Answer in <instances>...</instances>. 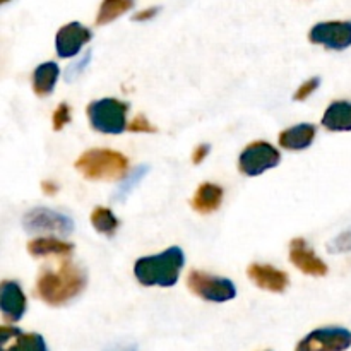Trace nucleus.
<instances>
[{
	"label": "nucleus",
	"instance_id": "obj_31",
	"mask_svg": "<svg viewBox=\"0 0 351 351\" xmlns=\"http://www.w3.org/2000/svg\"><path fill=\"white\" fill-rule=\"evenodd\" d=\"M108 351H137L136 346H112Z\"/></svg>",
	"mask_w": 351,
	"mask_h": 351
},
{
	"label": "nucleus",
	"instance_id": "obj_10",
	"mask_svg": "<svg viewBox=\"0 0 351 351\" xmlns=\"http://www.w3.org/2000/svg\"><path fill=\"white\" fill-rule=\"evenodd\" d=\"M93 38L91 31L81 23H69L58 29L55 36V48L60 58H71L81 51L86 43H89Z\"/></svg>",
	"mask_w": 351,
	"mask_h": 351
},
{
	"label": "nucleus",
	"instance_id": "obj_12",
	"mask_svg": "<svg viewBox=\"0 0 351 351\" xmlns=\"http://www.w3.org/2000/svg\"><path fill=\"white\" fill-rule=\"evenodd\" d=\"M247 274H249V278L256 287L273 291V293H283L288 288V285H290L288 274L285 271L278 269V267L269 266V264H250Z\"/></svg>",
	"mask_w": 351,
	"mask_h": 351
},
{
	"label": "nucleus",
	"instance_id": "obj_15",
	"mask_svg": "<svg viewBox=\"0 0 351 351\" xmlns=\"http://www.w3.org/2000/svg\"><path fill=\"white\" fill-rule=\"evenodd\" d=\"M223 202V189L219 185L204 182L197 187L194 197H192L191 206L199 215H211L218 211Z\"/></svg>",
	"mask_w": 351,
	"mask_h": 351
},
{
	"label": "nucleus",
	"instance_id": "obj_17",
	"mask_svg": "<svg viewBox=\"0 0 351 351\" xmlns=\"http://www.w3.org/2000/svg\"><path fill=\"white\" fill-rule=\"evenodd\" d=\"M322 127L329 132H350L351 101H345V99L332 101L322 115Z\"/></svg>",
	"mask_w": 351,
	"mask_h": 351
},
{
	"label": "nucleus",
	"instance_id": "obj_11",
	"mask_svg": "<svg viewBox=\"0 0 351 351\" xmlns=\"http://www.w3.org/2000/svg\"><path fill=\"white\" fill-rule=\"evenodd\" d=\"M290 261L297 269L308 276H326L328 264L307 245L304 239H293L290 243Z\"/></svg>",
	"mask_w": 351,
	"mask_h": 351
},
{
	"label": "nucleus",
	"instance_id": "obj_20",
	"mask_svg": "<svg viewBox=\"0 0 351 351\" xmlns=\"http://www.w3.org/2000/svg\"><path fill=\"white\" fill-rule=\"evenodd\" d=\"M134 7V0H103L99 5L98 16H96V24L105 26L112 21L119 19L125 12H129Z\"/></svg>",
	"mask_w": 351,
	"mask_h": 351
},
{
	"label": "nucleus",
	"instance_id": "obj_9",
	"mask_svg": "<svg viewBox=\"0 0 351 351\" xmlns=\"http://www.w3.org/2000/svg\"><path fill=\"white\" fill-rule=\"evenodd\" d=\"M314 45H322L328 50L341 51L351 47V21H328L319 23L308 33Z\"/></svg>",
	"mask_w": 351,
	"mask_h": 351
},
{
	"label": "nucleus",
	"instance_id": "obj_28",
	"mask_svg": "<svg viewBox=\"0 0 351 351\" xmlns=\"http://www.w3.org/2000/svg\"><path fill=\"white\" fill-rule=\"evenodd\" d=\"M158 12H160V7H151V9H144V10H141V12H137L132 19L139 21V23H144V21L153 19Z\"/></svg>",
	"mask_w": 351,
	"mask_h": 351
},
{
	"label": "nucleus",
	"instance_id": "obj_2",
	"mask_svg": "<svg viewBox=\"0 0 351 351\" xmlns=\"http://www.w3.org/2000/svg\"><path fill=\"white\" fill-rule=\"evenodd\" d=\"M184 264V250L180 247H170L156 256H146L137 261L134 276L143 287L170 288L178 281Z\"/></svg>",
	"mask_w": 351,
	"mask_h": 351
},
{
	"label": "nucleus",
	"instance_id": "obj_4",
	"mask_svg": "<svg viewBox=\"0 0 351 351\" xmlns=\"http://www.w3.org/2000/svg\"><path fill=\"white\" fill-rule=\"evenodd\" d=\"M127 112L129 105L115 98H101L91 101L88 106L89 123L101 134L117 136L127 130Z\"/></svg>",
	"mask_w": 351,
	"mask_h": 351
},
{
	"label": "nucleus",
	"instance_id": "obj_6",
	"mask_svg": "<svg viewBox=\"0 0 351 351\" xmlns=\"http://www.w3.org/2000/svg\"><path fill=\"white\" fill-rule=\"evenodd\" d=\"M281 154L273 144L266 141H254L240 153L239 170L247 177H259L264 171L278 167Z\"/></svg>",
	"mask_w": 351,
	"mask_h": 351
},
{
	"label": "nucleus",
	"instance_id": "obj_26",
	"mask_svg": "<svg viewBox=\"0 0 351 351\" xmlns=\"http://www.w3.org/2000/svg\"><path fill=\"white\" fill-rule=\"evenodd\" d=\"M146 171H147V167H143V168H139V170H137L136 173L132 175V177H130V180L127 182V184H125V182H123V184L120 185V189H119V194H117V197H120V199H122V197H125V195H127V192H130V191H132V187H134V185H136V182H139L141 178L144 177V173H146Z\"/></svg>",
	"mask_w": 351,
	"mask_h": 351
},
{
	"label": "nucleus",
	"instance_id": "obj_24",
	"mask_svg": "<svg viewBox=\"0 0 351 351\" xmlns=\"http://www.w3.org/2000/svg\"><path fill=\"white\" fill-rule=\"evenodd\" d=\"M319 86H321V79L319 77L308 79V81H305L304 84L297 89V93L293 95V99L295 101H304V99H307L308 96H312V93L317 91Z\"/></svg>",
	"mask_w": 351,
	"mask_h": 351
},
{
	"label": "nucleus",
	"instance_id": "obj_23",
	"mask_svg": "<svg viewBox=\"0 0 351 351\" xmlns=\"http://www.w3.org/2000/svg\"><path fill=\"white\" fill-rule=\"evenodd\" d=\"M51 120H53V123H51V125H53V130L64 129V127L71 122V106H69L67 103H60L58 108L53 112Z\"/></svg>",
	"mask_w": 351,
	"mask_h": 351
},
{
	"label": "nucleus",
	"instance_id": "obj_1",
	"mask_svg": "<svg viewBox=\"0 0 351 351\" xmlns=\"http://www.w3.org/2000/svg\"><path fill=\"white\" fill-rule=\"evenodd\" d=\"M88 276L71 261L60 264L57 271L43 269L36 280V295L51 307H62L84 291Z\"/></svg>",
	"mask_w": 351,
	"mask_h": 351
},
{
	"label": "nucleus",
	"instance_id": "obj_27",
	"mask_svg": "<svg viewBox=\"0 0 351 351\" xmlns=\"http://www.w3.org/2000/svg\"><path fill=\"white\" fill-rule=\"evenodd\" d=\"M208 154H209V144H201V146L195 147L194 153H192V163L201 165L202 161L206 160Z\"/></svg>",
	"mask_w": 351,
	"mask_h": 351
},
{
	"label": "nucleus",
	"instance_id": "obj_16",
	"mask_svg": "<svg viewBox=\"0 0 351 351\" xmlns=\"http://www.w3.org/2000/svg\"><path fill=\"white\" fill-rule=\"evenodd\" d=\"M317 129L312 123H298V125L285 129L280 134V146L288 151H304L314 143Z\"/></svg>",
	"mask_w": 351,
	"mask_h": 351
},
{
	"label": "nucleus",
	"instance_id": "obj_29",
	"mask_svg": "<svg viewBox=\"0 0 351 351\" xmlns=\"http://www.w3.org/2000/svg\"><path fill=\"white\" fill-rule=\"evenodd\" d=\"M89 60H91V51H88V53H86V57L82 58V60H79L77 64L72 65L71 71H67V81H69V77H72V75L79 74V72H81V69H84V65L88 64Z\"/></svg>",
	"mask_w": 351,
	"mask_h": 351
},
{
	"label": "nucleus",
	"instance_id": "obj_5",
	"mask_svg": "<svg viewBox=\"0 0 351 351\" xmlns=\"http://www.w3.org/2000/svg\"><path fill=\"white\" fill-rule=\"evenodd\" d=\"M187 287L199 298L215 302V304L230 302L237 297V288L233 281H230L228 278L201 273V271H191L189 273Z\"/></svg>",
	"mask_w": 351,
	"mask_h": 351
},
{
	"label": "nucleus",
	"instance_id": "obj_21",
	"mask_svg": "<svg viewBox=\"0 0 351 351\" xmlns=\"http://www.w3.org/2000/svg\"><path fill=\"white\" fill-rule=\"evenodd\" d=\"M91 225L93 228L98 233L106 237L115 235V232L119 230L120 221L117 219V216L113 215L112 209L108 208H96L91 213Z\"/></svg>",
	"mask_w": 351,
	"mask_h": 351
},
{
	"label": "nucleus",
	"instance_id": "obj_3",
	"mask_svg": "<svg viewBox=\"0 0 351 351\" xmlns=\"http://www.w3.org/2000/svg\"><path fill=\"white\" fill-rule=\"evenodd\" d=\"M75 170L88 180H117L125 177L129 160L113 149H89L75 161Z\"/></svg>",
	"mask_w": 351,
	"mask_h": 351
},
{
	"label": "nucleus",
	"instance_id": "obj_18",
	"mask_svg": "<svg viewBox=\"0 0 351 351\" xmlns=\"http://www.w3.org/2000/svg\"><path fill=\"white\" fill-rule=\"evenodd\" d=\"M60 69L55 62H43L33 72V91L36 96H48L57 86Z\"/></svg>",
	"mask_w": 351,
	"mask_h": 351
},
{
	"label": "nucleus",
	"instance_id": "obj_32",
	"mask_svg": "<svg viewBox=\"0 0 351 351\" xmlns=\"http://www.w3.org/2000/svg\"><path fill=\"white\" fill-rule=\"evenodd\" d=\"M7 2H10V0H0V3H7Z\"/></svg>",
	"mask_w": 351,
	"mask_h": 351
},
{
	"label": "nucleus",
	"instance_id": "obj_22",
	"mask_svg": "<svg viewBox=\"0 0 351 351\" xmlns=\"http://www.w3.org/2000/svg\"><path fill=\"white\" fill-rule=\"evenodd\" d=\"M329 252L331 254H341V252H350L351 250V228L345 230L343 233H339L331 243H329Z\"/></svg>",
	"mask_w": 351,
	"mask_h": 351
},
{
	"label": "nucleus",
	"instance_id": "obj_19",
	"mask_svg": "<svg viewBox=\"0 0 351 351\" xmlns=\"http://www.w3.org/2000/svg\"><path fill=\"white\" fill-rule=\"evenodd\" d=\"M74 245L64 242V240L53 239V237H41L27 243V252L33 257L47 256H71Z\"/></svg>",
	"mask_w": 351,
	"mask_h": 351
},
{
	"label": "nucleus",
	"instance_id": "obj_8",
	"mask_svg": "<svg viewBox=\"0 0 351 351\" xmlns=\"http://www.w3.org/2000/svg\"><path fill=\"white\" fill-rule=\"evenodd\" d=\"M351 346V331L345 328H321L305 336L295 351H346Z\"/></svg>",
	"mask_w": 351,
	"mask_h": 351
},
{
	"label": "nucleus",
	"instance_id": "obj_13",
	"mask_svg": "<svg viewBox=\"0 0 351 351\" xmlns=\"http://www.w3.org/2000/svg\"><path fill=\"white\" fill-rule=\"evenodd\" d=\"M0 345L2 351H48L43 336L36 332H23L17 328L2 326L0 328Z\"/></svg>",
	"mask_w": 351,
	"mask_h": 351
},
{
	"label": "nucleus",
	"instance_id": "obj_7",
	"mask_svg": "<svg viewBox=\"0 0 351 351\" xmlns=\"http://www.w3.org/2000/svg\"><path fill=\"white\" fill-rule=\"evenodd\" d=\"M23 226L26 232L38 233H58V235H69L74 230V221L67 215L53 211L48 208H34L26 213L23 218Z\"/></svg>",
	"mask_w": 351,
	"mask_h": 351
},
{
	"label": "nucleus",
	"instance_id": "obj_30",
	"mask_svg": "<svg viewBox=\"0 0 351 351\" xmlns=\"http://www.w3.org/2000/svg\"><path fill=\"white\" fill-rule=\"evenodd\" d=\"M43 189L47 194H55L57 192V185L51 184V182H43Z\"/></svg>",
	"mask_w": 351,
	"mask_h": 351
},
{
	"label": "nucleus",
	"instance_id": "obj_14",
	"mask_svg": "<svg viewBox=\"0 0 351 351\" xmlns=\"http://www.w3.org/2000/svg\"><path fill=\"white\" fill-rule=\"evenodd\" d=\"M27 302L16 281H3L0 288V311L5 321L17 322L26 314Z\"/></svg>",
	"mask_w": 351,
	"mask_h": 351
},
{
	"label": "nucleus",
	"instance_id": "obj_25",
	"mask_svg": "<svg viewBox=\"0 0 351 351\" xmlns=\"http://www.w3.org/2000/svg\"><path fill=\"white\" fill-rule=\"evenodd\" d=\"M127 130H130V132H137V134H144V132L147 134V132H156V127L151 125V122L144 115H137L136 119L129 123Z\"/></svg>",
	"mask_w": 351,
	"mask_h": 351
}]
</instances>
